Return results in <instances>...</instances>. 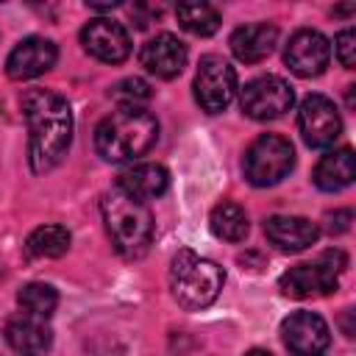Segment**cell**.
<instances>
[{
    "label": "cell",
    "mask_w": 356,
    "mask_h": 356,
    "mask_svg": "<svg viewBox=\"0 0 356 356\" xmlns=\"http://www.w3.org/2000/svg\"><path fill=\"white\" fill-rule=\"evenodd\" d=\"M22 114L31 131L28 161L33 172L53 170L72 142V111L67 97L53 89H28L22 95Z\"/></svg>",
    "instance_id": "6da1fadb"
},
{
    "label": "cell",
    "mask_w": 356,
    "mask_h": 356,
    "mask_svg": "<svg viewBox=\"0 0 356 356\" xmlns=\"http://www.w3.org/2000/svg\"><path fill=\"white\" fill-rule=\"evenodd\" d=\"M106 231L111 236V245L125 259H139L147 253L153 242V214L145 200L131 197L120 186L108 189L100 200Z\"/></svg>",
    "instance_id": "7a4b0ae2"
},
{
    "label": "cell",
    "mask_w": 356,
    "mask_h": 356,
    "mask_svg": "<svg viewBox=\"0 0 356 356\" xmlns=\"http://www.w3.org/2000/svg\"><path fill=\"white\" fill-rule=\"evenodd\" d=\"M159 139V122L145 108H117L95 128V147L106 161L145 156Z\"/></svg>",
    "instance_id": "3957f363"
},
{
    "label": "cell",
    "mask_w": 356,
    "mask_h": 356,
    "mask_svg": "<svg viewBox=\"0 0 356 356\" xmlns=\"http://www.w3.org/2000/svg\"><path fill=\"white\" fill-rule=\"evenodd\" d=\"M225 284V273L211 259H203L192 250H178L170 264V289L178 306L186 312L206 309L217 300Z\"/></svg>",
    "instance_id": "277c9868"
},
{
    "label": "cell",
    "mask_w": 356,
    "mask_h": 356,
    "mask_svg": "<svg viewBox=\"0 0 356 356\" xmlns=\"http://www.w3.org/2000/svg\"><path fill=\"white\" fill-rule=\"evenodd\" d=\"M348 259L339 250H325L317 261H306V264H295L289 267L281 278L278 286L284 295L289 298H317V295H328L337 289L339 284V273L345 270Z\"/></svg>",
    "instance_id": "5b68a950"
},
{
    "label": "cell",
    "mask_w": 356,
    "mask_h": 356,
    "mask_svg": "<svg viewBox=\"0 0 356 356\" xmlns=\"http://www.w3.org/2000/svg\"><path fill=\"white\" fill-rule=\"evenodd\" d=\"M295 164L292 145L278 134H261L245 153V178L253 186H273L289 175Z\"/></svg>",
    "instance_id": "8992f818"
},
{
    "label": "cell",
    "mask_w": 356,
    "mask_h": 356,
    "mask_svg": "<svg viewBox=\"0 0 356 356\" xmlns=\"http://www.w3.org/2000/svg\"><path fill=\"white\" fill-rule=\"evenodd\" d=\"M236 95V72L222 56H203L195 75V100L203 111L217 114L228 108Z\"/></svg>",
    "instance_id": "52a82bcc"
},
{
    "label": "cell",
    "mask_w": 356,
    "mask_h": 356,
    "mask_svg": "<svg viewBox=\"0 0 356 356\" xmlns=\"http://www.w3.org/2000/svg\"><path fill=\"white\" fill-rule=\"evenodd\" d=\"M295 103L292 86L278 75H259L242 89V111L253 120H275Z\"/></svg>",
    "instance_id": "ba28073f"
},
{
    "label": "cell",
    "mask_w": 356,
    "mask_h": 356,
    "mask_svg": "<svg viewBox=\"0 0 356 356\" xmlns=\"http://www.w3.org/2000/svg\"><path fill=\"white\" fill-rule=\"evenodd\" d=\"M298 128L309 147H328L342 134V120L337 106L325 95H309L298 111Z\"/></svg>",
    "instance_id": "9c48e42d"
},
{
    "label": "cell",
    "mask_w": 356,
    "mask_h": 356,
    "mask_svg": "<svg viewBox=\"0 0 356 356\" xmlns=\"http://www.w3.org/2000/svg\"><path fill=\"white\" fill-rule=\"evenodd\" d=\"M284 345L292 356H323L331 345L325 320L314 312H295L281 323Z\"/></svg>",
    "instance_id": "30bf717a"
},
{
    "label": "cell",
    "mask_w": 356,
    "mask_h": 356,
    "mask_svg": "<svg viewBox=\"0 0 356 356\" xmlns=\"http://www.w3.org/2000/svg\"><path fill=\"white\" fill-rule=\"evenodd\" d=\"M81 42H83V50L89 56H95L97 61H106V64H120L131 56L128 31L117 19H108V17L92 19L81 31Z\"/></svg>",
    "instance_id": "8fae6325"
},
{
    "label": "cell",
    "mask_w": 356,
    "mask_h": 356,
    "mask_svg": "<svg viewBox=\"0 0 356 356\" xmlns=\"http://www.w3.org/2000/svg\"><path fill=\"white\" fill-rule=\"evenodd\" d=\"M328 58H331V47H328V39L320 33V31H312V28H300L292 33L286 50H284V61L286 67L300 75V78H314L320 75L325 67H328Z\"/></svg>",
    "instance_id": "7c38bea8"
},
{
    "label": "cell",
    "mask_w": 356,
    "mask_h": 356,
    "mask_svg": "<svg viewBox=\"0 0 356 356\" xmlns=\"http://www.w3.org/2000/svg\"><path fill=\"white\" fill-rule=\"evenodd\" d=\"M58 58V50L44 36H28L22 39L6 58V72L14 81H28L42 72H47Z\"/></svg>",
    "instance_id": "4fadbf2b"
},
{
    "label": "cell",
    "mask_w": 356,
    "mask_h": 356,
    "mask_svg": "<svg viewBox=\"0 0 356 356\" xmlns=\"http://www.w3.org/2000/svg\"><path fill=\"white\" fill-rule=\"evenodd\" d=\"M139 64L156 78H175L186 67V44L172 33H156L139 50Z\"/></svg>",
    "instance_id": "5bb4252c"
},
{
    "label": "cell",
    "mask_w": 356,
    "mask_h": 356,
    "mask_svg": "<svg viewBox=\"0 0 356 356\" xmlns=\"http://www.w3.org/2000/svg\"><path fill=\"white\" fill-rule=\"evenodd\" d=\"M264 234H267V239H270L275 248L289 250V253H298V250H306L309 245L317 242L320 228H317L312 220H306V217L275 214V217H267Z\"/></svg>",
    "instance_id": "9a60e30c"
},
{
    "label": "cell",
    "mask_w": 356,
    "mask_h": 356,
    "mask_svg": "<svg viewBox=\"0 0 356 356\" xmlns=\"http://www.w3.org/2000/svg\"><path fill=\"white\" fill-rule=\"evenodd\" d=\"M6 342L19 356H44L53 345V331L44 325V320L19 314L6 323Z\"/></svg>",
    "instance_id": "2e32d148"
},
{
    "label": "cell",
    "mask_w": 356,
    "mask_h": 356,
    "mask_svg": "<svg viewBox=\"0 0 356 356\" xmlns=\"http://www.w3.org/2000/svg\"><path fill=\"white\" fill-rule=\"evenodd\" d=\"M278 42V28L270 22H250L231 33V50L245 64H259L273 53Z\"/></svg>",
    "instance_id": "e0dca14e"
},
{
    "label": "cell",
    "mask_w": 356,
    "mask_h": 356,
    "mask_svg": "<svg viewBox=\"0 0 356 356\" xmlns=\"http://www.w3.org/2000/svg\"><path fill=\"white\" fill-rule=\"evenodd\" d=\"M356 178V156L350 147H339L325 153L314 167V184L323 192H339L350 186Z\"/></svg>",
    "instance_id": "ac0fdd59"
},
{
    "label": "cell",
    "mask_w": 356,
    "mask_h": 356,
    "mask_svg": "<svg viewBox=\"0 0 356 356\" xmlns=\"http://www.w3.org/2000/svg\"><path fill=\"white\" fill-rule=\"evenodd\" d=\"M117 186H120L122 192H128L131 197L153 200V197H159V195L167 192L170 175H167V170H164L161 164H134V167H128V170L120 175Z\"/></svg>",
    "instance_id": "d6986e66"
},
{
    "label": "cell",
    "mask_w": 356,
    "mask_h": 356,
    "mask_svg": "<svg viewBox=\"0 0 356 356\" xmlns=\"http://www.w3.org/2000/svg\"><path fill=\"white\" fill-rule=\"evenodd\" d=\"M25 250L36 259H58L70 250V231L64 225H39L28 234L25 239Z\"/></svg>",
    "instance_id": "ffe728a7"
},
{
    "label": "cell",
    "mask_w": 356,
    "mask_h": 356,
    "mask_svg": "<svg viewBox=\"0 0 356 356\" xmlns=\"http://www.w3.org/2000/svg\"><path fill=\"white\" fill-rule=\"evenodd\" d=\"M209 222H211L214 236H220L225 242H239L248 234V214H245V209L236 206V203H228V200L214 206Z\"/></svg>",
    "instance_id": "44dd1931"
},
{
    "label": "cell",
    "mask_w": 356,
    "mask_h": 356,
    "mask_svg": "<svg viewBox=\"0 0 356 356\" xmlns=\"http://www.w3.org/2000/svg\"><path fill=\"white\" fill-rule=\"evenodd\" d=\"M175 17H178L181 28L195 36H211L220 28V14L209 3H181L175 8Z\"/></svg>",
    "instance_id": "7402d4cb"
},
{
    "label": "cell",
    "mask_w": 356,
    "mask_h": 356,
    "mask_svg": "<svg viewBox=\"0 0 356 356\" xmlns=\"http://www.w3.org/2000/svg\"><path fill=\"white\" fill-rule=\"evenodd\" d=\"M17 300H19V306L25 309V314L39 317V320H47V317L56 312V306H58V292H56L50 284L33 281V284H25V286L17 292Z\"/></svg>",
    "instance_id": "603a6c76"
},
{
    "label": "cell",
    "mask_w": 356,
    "mask_h": 356,
    "mask_svg": "<svg viewBox=\"0 0 356 356\" xmlns=\"http://www.w3.org/2000/svg\"><path fill=\"white\" fill-rule=\"evenodd\" d=\"M111 97L122 108H142V103L150 100V86L142 78H125V81L111 86Z\"/></svg>",
    "instance_id": "cb8c5ba5"
},
{
    "label": "cell",
    "mask_w": 356,
    "mask_h": 356,
    "mask_svg": "<svg viewBox=\"0 0 356 356\" xmlns=\"http://www.w3.org/2000/svg\"><path fill=\"white\" fill-rule=\"evenodd\" d=\"M334 47H337L339 64L348 67V70H353V64H356V31H353V28L339 31L337 39H334Z\"/></svg>",
    "instance_id": "d4e9b609"
},
{
    "label": "cell",
    "mask_w": 356,
    "mask_h": 356,
    "mask_svg": "<svg viewBox=\"0 0 356 356\" xmlns=\"http://www.w3.org/2000/svg\"><path fill=\"white\" fill-rule=\"evenodd\" d=\"M328 220V231L331 234H342V231H348V225H350V220H353V214L348 211V209H342V211H334V214H328L325 217Z\"/></svg>",
    "instance_id": "484cf974"
},
{
    "label": "cell",
    "mask_w": 356,
    "mask_h": 356,
    "mask_svg": "<svg viewBox=\"0 0 356 356\" xmlns=\"http://www.w3.org/2000/svg\"><path fill=\"white\" fill-rule=\"evenodd\" d=\"M245 356H273V353H267V350H261V348H253V350H248Z\"/></svg>",
    "instance_id": "4316f807"
}]
</instances>
